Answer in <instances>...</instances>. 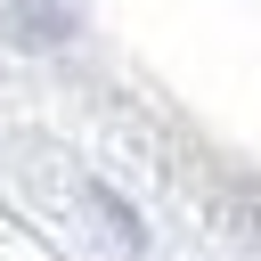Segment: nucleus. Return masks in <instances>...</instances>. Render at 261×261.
<instances>
[{
  "instance_id": "f257e3e1",
  "label": "nucleus",
  "mask_w": 261,
  "mask_h": 261,
  "mask_svg": "<svg viewBox=\"0 0 261 261\" xmlns=\"http://www.w3.org/2000/svg\"><path fill=\"white\" fill-rule=\"evenodd\" d=\"M90 204H98V212H106V220H114V228H122V245H147V228H139V220H130V204H122V196H114V188H90Z\"/></svg>"
}]
</instances>
